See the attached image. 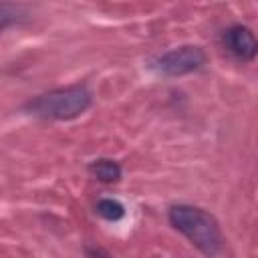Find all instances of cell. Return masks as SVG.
<instances>
[{
	"label": "cell",
	"instance_id": "6da1fadb",
	"mask_svg": "<svg viewBox=\"0 0 258 258\" xmlns=\"http://www.w3.org/2000/svg\"><path fill=\"white\" fill-rule=\"evenodd\" d=\"M167 218H169V224L179 234H183L202 254L214 256L222 252L224 236H222L220 224L210 212L196 208V206L177 204L169 208Z\"/></svg>",
	"mask_w": 258,
	"mask_h": 258
},
{
	"label": "cell",
	"instance_id": "7a4b0ae2",
	"mask_svg": "<svg viewBox=\"0 0 258 258\" xmlns=\"http://www.w3.org/2000/svg\"><path fill=\"white\" fill-rule=\"evenodd\" d=\"M93 103V95L85 85H71L52 89L48 93H42L34 99H30L24 109L40 119H52V121H69L83 115Z\"/></svg>",
	"mask_w": 258,
	"mask_h": 258
},
{
	"label": "cell",
	"instance_id": "3957f363",
	"mask_svg": "<svg viewBox=\"0 0 258 258\" xmlns=\"http://www.w3.org/2000/svg\"><path fill=\"white\" fill-rule=\"evenodd\" d=\"M206 62V54L200 46L194 44H185L179 48H171L163 54H159L157 58H153V69L165 77H181V75H189L198 69H202Z\"/></svg>",
	"mask_w": 258,
	"mask_h": 258
},
{
	"label": "cell",
	"instance_id": "277c9868",
	"mask_svg": "<svg viewBox=\"0 0 258 258\" xmlns=\"http://www.w3.org/2000/svg\"><path fill=\"white\" fill-rule=\"evenodd\" d=\"M224 44L240 60H254V56L258 52V42L254 38V32L242 24L230 26L224 32Z\"/></svg>",
	"mask_w": 258,
	"mask_h": 258
},
{
	"label": "cell",
	"instance_id": "5b68a950",
	"mask_svg": "<svg viewBox=\"0 0 258 258\" xmlns=\"http://www.w3.org/2000/svg\"><path fill=\"white\" fill-rule=\"evenodd\" d=\"M87 169L95 179L103 183H115L121 179V165L113 159H95L89 163Z\"/></svg>",
	"mask_w": 258,
	"mask_h": 258
},
{
	"label": "cell",
	"instance_id": "8992f818",
	"mask_svg": "<svg viewBox=\"0 0 258 258\" xmlns=\"http://www.w3.org/2000/svg\"><path fill=\"white\" fill-rule=\"evenodd\" d=\"M95 212L103 218V220H109V222H117L125 216V206L119 202V200H113V198H103L97 202L95 206Z\"/></svg>",
	"mask_w": 258,
	"mask_h": 258
},
{
	"label": "cell",
	"instance_id": "52a82bcc",
	"mask_svg": "<svg viewBox=\"0 0 258 258\" xmlns=\"http://www.w3.org/2000/svg\"><path fill=\"white\" fill-rule=\"evenodd\" d=\"M22 18V8L14 2H8V0H0V32L4 28H8L10 24L18 22Z\"/></svg>",
	"mask_w": 258,
	"mask_h": 258
}]
</instances>
